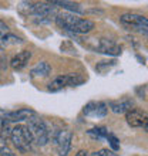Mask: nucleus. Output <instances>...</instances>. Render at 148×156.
Instances as JSON below:
<instances>
[{
  "instance_id": "obj_11",
  "label": "nucleus",
  "mask_w": 148,
  "mask_h": 156,
  "mask_svg": "<svg viewBox=\"0 0 148 156\" xmlns=\"http://www.w3.org/2000/svg\"><path fill=\"white\" fill-rule=\"evenodd\" d=\"M30 58H31V51L29 50H23L20 51L19 54H16L14 57L12 58V61H10V66H12L13 70H23L26 66H27V62L30 61Z\"/></svg>"
},
{
  "instance_id": "obj_22",
  "label": "nucleus",
  "mask_w": 148,
  "mask_h": 156,
  "mask_svg": "<svg viewBox=\"0 0 148 156\" xmlns=\"http://www.w3.org/2000/svg\"><path fill=\"white\" fill-rule=\"evenodd\" d=\"M0 156H16V153L9 146H0Z\"/></svg>"
},
{
  "instance_id": "obj_2",
  "label": "nucleus",
  "mask_w": 148,
  "mask_h": 156,
  "mask_svg": "<svg viewBox=\"0 0 148 156\" xmlns=\"http://www.w3.org/2000/svg\"><path fill=\"white\" fill-rule=\"evenodd\" d=\"M29 121V132L31 138H33V142H36L37 145H46L49 142L50 139V133H49V129H47V125L44 123L43 119H40L39 116L34 114L31 118L27 119Z\"/></svg>"
},
{
  "instance_id": "obj_17",
  "label": "nucleus",
  "mask_w": 148,
  "mask_h": 156,
  "mask_svg": "<svg viewBox=\"0 0 148 156\" xmlns=\"http://www.w3.org/2000/svg\"><path fill=\"white\" fill-rule=\"evenodd\" d=\"M12 133V128H10V122L6 118L0 116V139L7 140Z\"/></svg>"
},
{
  "instance_id": "obj_16",
  "label": "nucleus",
  "mask_w": 148,
  "mask_h": 156,
  "mask_svg": "<svg viewBox=\"0 0 148 156\" xmlns=\"http://www.w3.org/2000/svg\"><path fill=\"white\" fill-rule=\"evenodd\" d=\"M51 6H60L63 9H67L73 13H84V9L80 6L78 3H74V2H51Z\"/></svg>"
},
{
  "instance_id": "obj_20",
  "label": "nucleus",
  "mask_w": 148,
  "mask_h": 156,
  "mask_svg": "<svg viewBox=\"0 0 148 156\" xmlns=\"http://www.w3.org/2000/svg\"><path fill=\"white\" fill-rule=\"evenodd\" d=\"M115 66V60H113V61H110V64H107V61H103L101 64H98V66L95 67V70L100 71V73H104L105 70H110L111 67Z\"/></svg>"
},
{
  "instance_id": "obj_18",
  "label": "nucleus",
  "mask_w": 148,
  "mask_h": 156,
  "mask_svg": "<svg viewBox=\"0 0 148 156\" xmlns=\"http://www.w3.org/2000/svg\"><path fill=\"white\" fill-rule=\"evenodd\" d=\"M88 133H90L91 136H95V138H98V139H103V138H107L108 132L107 129L104 126H98V128H93V129H90L88 131Z\"/></svg>"
},
{
  "instance_id": "obj_1",
  "label": "nucleus",
  "mask_w": 148,
  "mask_h": 156,
  "mask_svg": "<svg viewBox=\"0 0 148 156\" xmlns=\"http://www.w3.org/2000/svg\"><path fill=\"white\" fill-rule=\"evenodd\" d=\"M56 23L58 27L76 34H86L94 29V21L88 19H80L71 13H60L56 16Z\"/></svg>"
},
{
  "instance_id": "obj_8",
  "label": "nucleus",
  "mask_w": 148,
  "mask_h": 156,
  "mask_svg": "<svg viewBox=\"0 0 148 156\" xmlns=\"http://www.w3.org/2000/svg\"><path fill=\"white\" fill-rule=\"evenodd\" d=\"M21 43H23V40L10 33V29L7 27V24L0 20V50H6L12 45H17Z\"/></svg>"
},
{
  "instance_id": "obj_14",
  "label": "nucleus",
  "mask_w": 148,
  "mask_h": 156,
  "mask_svg": "<svg viewBox=\"0 0 148 156\" xmlns=\"http://www.w3.org/2000/svg\"><path fill=\"white\" fill-rule=\"evenodd\" d=\"M98 53H104L108 54V55H120L121 47L110 40H101L98 44Z\"/></svg>"
},
{
  "instance_id": "obj_5",
  "label": "nucleus",
  "mask_w": 148,
  "mask_h": 156,
  "mask_svg": "<svg viewBox=\"0 0 148 156\" xmlns=\"http://www.w3.org/2000/svg\"><path fill=\"white\" fill-rule=\"evenodd\" d=\"M71 139L73 133L68 129H60L54 135V145L58 152V156H67L71 148Z\"/></svg>"
},
{
  "instance_id": "obj_7",
  "label": "nucleus",
  "mask_w": 148,
  "mask_h": 156,
  "mask_svg": "<svg viewBox=\"0 0 148 156\" xmlns=\"http://www.w3.org/2000/svg\"><path fill=\"white\" fill-rule=\"evenodd\" d=\"M31 14L39 17L37 23H49L51 21L53 16H57L54 7L50 3H33Z\"/></svg>"
},
{
  "instance_id": "obj_23",
  "label": "nucleus",
  "mask_w": 148,
  "mask_h": 156,
  "mask_svg": "<svg viewBox=\"0 0 148 156\" xmlns=\"http://www.w3.org/2000/svg\"><path fill=\"white\" fill-rule=\"evenodd\" d=\"M76 156H88V155H87V152H84V151H80Z\"/></svg>"
},
{
  "instance_id": "obj_4",
  "label": "nucleus",
  "mask_w": 148,
  "mask_h": 156,
  "mask_svg": "<svg viewBox=\"0 0 148 156\" xmlns=\"http://www.w3.org/2000/svg\"><path fill=\"white\" fill-rule=\"evenodd\" d=\"M84 82V78L78 74H67V75H60V77L54 78L53 81L49 84L47 90L50 92H57V91H61L63 88L66 87H76L80 85Z\"/></svg>"
},
{
  "instance_id": "obj_19",
  "label": "nucleus",
  "mask_w": 148,
  "mask_h": 156,
  "mask_svg": "<svg viewBox=\"0 0 148 156\" xmlns=\"http://www.w3.org/2000/svg\"><path fill=\"white\" fill-rule=\"evenodd\" d=\"M107 139H108V142H110L111 148H113L111 151H113V152H117V151L120 149V140L117 139V138H115L113 133H108V135H107Z\"/></svg>"
},
{
  "instance_id": "obj_9",
  "label": "nucleus",
  "mask_w": 148,
  "mask_h": 156,
  "mask_svg": "<svg viewBox=\"0 0 148 156\" xmlns=\"http://www.w3.org/2000/svg\"><path fill=\"white\" fill-rule=\"evenodd\" d=\"M125 119H127V123L131 128H140L147 125V114L140 109H135L132 108L125 114Z\"/></svg>"
},
{
  "instance_id": "obj_15",
  "label": "nucleus",
  "mask_w": 148,
  "mask_h": 156,
  "mask_svg": "<svg viewBox=\"0 0 148 156\" xmlns=\"http://www.w3.org/2000/svg\"><path fill=\"white\" fill-rule=\"evenodd\" d=\"M50 73H51L50 64L46 61H41V62H39L36 67L31 68L30 75H31V77H47V75H50Z\"/></svg>"
},
{
  "instance_id": "obj_21",
  "label": "nucleus",
  "mask_w": 148,
  "mask_h": 156,
  "mask_svg": "<svg viewBox=\"0 0 148 156\" xmlns=\"http://www.w3.org/2000/svg\"><path fill=\"white\" fill-rule=\"evenodd\" d=\"M91 156H118L115 152H113L111 149H101V151H98V152L93 153Z\"/></svg>"
},
{
  "instance_id": "obj_10",
  "label": "nucleus",
  "mask_w": 148,
  "mask_h": 156,
  "mask_svg": "<svg viewBox=\"0 0 148 156\" xmlns=\"http://www.w3.org/2000/svg\"><path fill=\"white\" fill-rule=\"evenodd\" d=\"M107 105L104 102H95V101H93V102H88L84 107V109H83V112H84V115L86 116H93V118H103V116L107 115Z\"/></svg>"
},
{
  "instance_id": "obj_3",
  "label": "nucleus",
  "mask_w": 148,
  "mask_h": 156,
  "mask_svg": "<svg viewBox=\"0 0 148 156\" xmlns=\"http://www.w3.org/2000/svg\"><path fill=\"white\" fill-rule=\"evenodd\" d=\"M10 138H12L13 144L20 152L26 153L31 151V146H33V138L30 135L29 128L26 125H17L12 129V133H10Z\"/></svg>"
},
{
  "instance_id": "obj_12",
  "label": "nucleus",
  "mask_w": 148,
  "mask_h": 156,
  "mask_svg": "<svg viewBox=\"0 0 148 156\" xmlns=\"http://www.w3.org/2000/svg\"><path fill=\"white\" fill-rule=\"evenodd\" d=\"M36 112L30 108H21V109H17L14 112H6V119L9 122H21V121H27L29 118L34 115Z\"/></svg>"
},
{
  "instance_id": "obj_13",
  "label": "nucleus",
  "mask_w": 148,
  "mask_h": 156,
  "mask_svg": "<svg viewBox=\"0 0 148 156\" xmlns=\"http://www.w3.org/2000/svg\"><path fill=\"white\" fill-rule=\"evenodd\" d=\"M132 107H134V102L128 98H123L120 101L110 102V108L114 114H127L130 109H132Z\"/></svg>"
},
{
  "instance_id": "obj_6",
  "label": "nucleus",
  "mask_w": 148,
  "mask_h": 156,
  "mask_svg": "<svg viewBox=\"0 0 148 156\" xmlns=\"http://www.w3.org/2000/svg\"><path fill=\"white\" fill-rule=\"evenodd\" d=\"M120 20L127 27H131L132 30H137L140 33L147 34V27H148L147 17L140 16V14H134V13H127V14H123Z\"/></svg>"
}]
</instances>
